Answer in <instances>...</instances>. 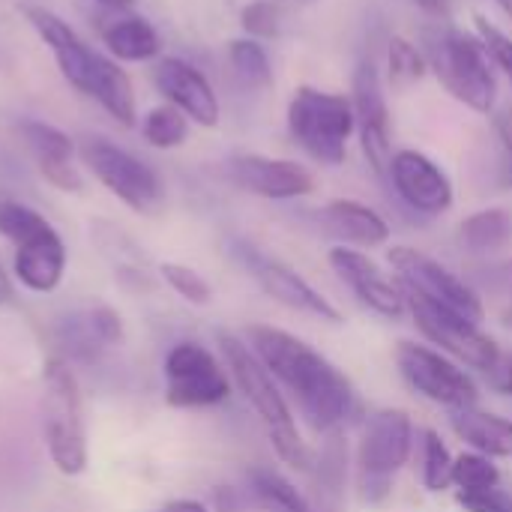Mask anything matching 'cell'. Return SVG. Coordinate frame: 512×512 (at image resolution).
Listing matches in <instances>:
<instances>
[{
	"mask_svg": "<svg viewBox=\"0 0 512 512\" xmlns=\"http://www.w3.org/2000/svg\"><path fill=\"white\" fill-rule=\"evenodd\" d=\"M153 84L168 105L183 111L192 123L213 129L219 123V96L207 75L183 57H162L153 69Z\"/></svg>",
	"mask_w": 512,
	"mask_h": 512,
	"instance_id": "17",
	"label": "cell"
},
{
	"mask_svg": "<svg viewBox=\"0 0 512 512\" xmlns=\"http://www.w3.org/2000/svg\"><path fill=\"white\" fill-rule=\"evenodd\" d=\"M228 177L261 198L270 201H294L315 192V177L309 168L291 159H270L261 153H240L228 162Z\"/></svg>",
	"mask_w": 512,
	"mask_h": 512,
	"instance_id": "16",
	"label": "cell"
},
{
	"mask_svg": "<svg viewBox=\"0 0 512 512\" xmlns=\"http://www.w3.org/2000/svg\"><path fill=\"white\" fill-rule=\"evenodd\" d=\"M57 342L66 348L69 357L84 360V363L96 360V357L108 348V345L102 342V336L96 333V327H93L90 309H87V312H72V315H66V318L57 324Z\"/></svg>",
	"mask_w": 512,
	"mask_h": 512,
	"instance_id": "30",
	"label": "cell"
},
{
	"mask_svg": "<svg viewBox=\"0 0 512 512\" xmlns=\"http://www.w3.org/2000/svg\"><path fill=\"white\" fill-rule=\"evenodd\" d=\"M21 138L30 147L39 171L54 168V165H72L75 144L63 129H57L51 123H42V120H24L21 123Z\"/></svg>",
	"mask_w": 512,
	"mask_h": 512,
	"instance_id": "27",
	"label": "cell"
},
{
	"mask_svg": "<svg viewBox=\"0 0 512 512\" xmlns=\"http://www.w3.org/2000/svg\"><path fill=\"white\" fill-rule=\"evenodd\" d=\"M141 135L156 150H174V147L186 144V138H189V117L168 102L156 105L147 111V117L141 123Z\"/></svg>",
	"mask_w": 512,
	"mask_h": 512,
	"instance_id": "29",
	"label": "cell"
},
{
	"mask_svg": "<svg viewBox=\"0 0 512 512\" xmlns=\"http://www.w3.org/2000/svg\"><path fill=\"white\" fill-rule=\"evenodd\" d=\"M450 426L474 453H483L489 459H512V420L507 417L465 408L453 411Z\"/></svg>",
	"mask_w": 512,
	"mask_h": 512,
	"instance_id": "21",
	"label": "cell"
},
{
	"mask_svg": "<svg viewBox=\"0 0 512 512\" xmlns=\"http://www.w3.org/2000/svg\"><path fill=\"white\" fill-rule=\"evenodd\" d=\"M333 273L357 294L360 303H366L372 312L384 315V318H399L408 306H405V294H402V285L399 279L390 282L384 276V270L369 258L363 255L360 249H351V246H336L330 249L327 255Z\"/></svg>",
	"mask_w": 512,
	"mask_h": 512,
	"instance_id": "18",
	"label": "cell"
},
{
	"mask_svg": "<svg viewBox=\"0 0 512 512\" xmlns=\"http://www.w3.org/2000/svg\"><path fill=\"white\" fill-rule=\"evenodd\" d=\"M453 462L456 456L450 453L444 438L429 429L423 435V486L435 495L447 492L453 486Z\"/></svg>",
	"mask_w": 512,
	"mask_h": 512,
	"instance_id": "31",
	"label": "cell"
},
{
	"mask_svg": "<svg viewBox=\"0 0 512 512\" xmlns=\"http://www.w3.org/2000/svg\"><path fill=\"white\" fill-rule=\"evenodd\" d=\"M492 378H495V387H498L501 393L512 396V354L504 363H498V369L492 372Z\"/></svg>",
	"mask_w": 512,
	"mask_h": 512,
	"instance_id": "41",
	"label": "cell"
},
{
	"mask_svg": "<svg viewBox=\"0 0 512 512\" xmlns=\"http://www.w3.org/2000/svg\"><path fill=\"white\" fill-rule=\"evenodd\" d=\"M474 21H477V36H480V42L486 45L492 63L504 69V75L510 78L512 87V39L504 30H498L495 24H489V18H483V15H477Z\"/></svg>",
	"mask_w": 512,
	"mask_h": 512,
	"instance_id": "37",
	"label": "cell"
},
{
	"mask_svg": "<svg viewBox=\"0 0 512 512\" xmlns=\"http://www.w3.org/2000/svg\"><path fill=\"white\" fill-rule=\"evenodd\" d=\"M387 261L396 267L402 285H408L417 294H423L426 300L468 318L471 324H483L486 306H483L480 294L468 282H462L453 270H447L441 261L429 258L426 252L411 249V246H393L387 252Z\"/></svg>",
	"mask_w": 512,
	"mask_h": 512,
	"instance_id": "9",
	"label": "cell"
},
{
	"mask_svg": "<svg viewBox=\"0 0 512 512\" xmlns=\"http://www.w3.org/2000/svg\"><path fill=\"white\" fill-rule=\"evenodd\" d=\"M459 240L474 255H492L512 240V213L504 207H489L471 213L459 225Z\"/></svg>",
	"mask_w": 512,
	"mask_h": 512,
	"instance_id": "25",
	"label": "cell"
},
{
	"mask_svg": "<svg viewBox=\"0 0 512 512\" xmlns=\"http://www.w3.org/2000/svg\"><path fill=\"white\" fill-rule=\"evenodd\" d=\"M159 512H210L201 501H192V498H180V501H168Z\"/></svg>",
	"mask_w": 512,
	"mask_h": 512,
	"instance_id": "43",
	"label": "cell"
},
{
	"mask_svg": "<svg viewBox=\"0 0 512 512\" xmlns=\"http://www.w3.org/2000/svg\"><path fill=\"white\" fill-rule=\"evenodd\" d=\"M81 159L84 165L93 171V177L111 192L117 195L129 210L135 213H156L165 192H162V180L159 174L138 156H132L129 150L111 144L108 138H84L81 144Z\"/></svg>",
	"mask_w": 512,
	"mask_h": 512,
	"instance_id": "8",
	"label": "cell"
},
{
	"mask_svg": "<svg viewBox=\"0 0 512 512\" xmlns=\"http://www.w3.org/2000/svg\"><path fill=\"white\" fill-rule=\"evenodd\" d=\"M387 69H390V81L405 87V84H414L426 75L429 63L423 57V51L405 39V36H393L387 42Z\"/></svg>",
	"mask_w": 512,
	"mask_h": 512,
	"instance_id": "33",
	"label": "cell"
},
{
	"mask_svg": "<svg viewBox=\"0 0 512 512\" xmlns=\"http://www.w3.org/2000/svg\"><path fill=\"white\" fill-rule=\"evenodd\" d=\"M315 498L309 501L312 512H342L345 483H348V447L342 435H330L312 471Z\"/></svg>",
	"mask_w": 512,
	"mask_h": 512,
	"instance_id": "22",
	"label": "cell"
},
{
	"mask_svg": "<svg viewBox=\"0 0 512 512\" xmlns=\"http://www.w3.org/2000/svg\"><path fill=\"white\" fill-rule=\"evenodd\" d=\"M234 252L240 255V261L246 264V270L255 276V282L261 285V291L267 297H273L276 303H282V306H288L294 312L321 318L327 324H342V312L321 291H315L300 273H294L288 264L273 261V258L261 255L255 246H246V243H237Z\"/></svg>",
	"mask_w": 512,
	"mask_h": 512,
	"instance_id": "14",
	"label": "cell"
},
{
	"mask_svg": "<svg viewBox=\"0 0 512 512\" xmlns=\"http://www.w3.org/2000/svg\"><path fill=\"white\" fill-rule=\"evenodd\" d=\"M270 444H273L276 456H279L288 468H294V471H300V474H309V477H312L318 456H315V453H312V447L300 438L297 426L282 429V432H270Z\"/></svg>",
	"mask_w": 512,
	"mask_h": 512,
	"instance_id": "36",
	"label": "cell"
},
{
	"mask_svg": "<svg viewBox=\"0 0 512 512\" xmlns=\"http://www.w3.org/2000/svg\"><path fill=\"white\" fill-rule=\"evenodd\" d=\"M402 294H405V306H408L414 324L420 327V333L432 345H438L444 354L456 357L468 369L489 372V375L498 369V363H501L498 342L492 336H486L480 330V324H471L468 318H462V315H456V312L426 300L423 294H417L408 285H402Z\"/></svg>",
	"mask_w": 512,
	"mask_h": 512,
	"instance_id": "7",
	"label": "cell"
},
{
	"mask_svg": "<svg viewBox=\"0 0 512 512\" xmlns=\"http://www.w3.org/2000/svg\"><path fill=\"white\" fill-rule=\"evenodd\" d=\"M501 471L498 465L483 453H462L453 462V486L459 492H489L498 489Z\"/></svg>",
	"mask_w": 512,
	"mask_h": 512,
	"instance_id": "32",
	"label": "cell"
},
{
	"mask_svg": "<svg viewBox=\"0 0 512 512\" xmlns=\"http://www.w3.org/2000/svg\"><path fill=\"white\" fill-rule=\"evenodd\" d=\"M105 48L123 60V63H144V60H153L162 48L159 42V33L156 27L141 18V15H126V18H114L108 24H102L99 30Z\"/></svg>",
	"mask_w": 512,
	"mask_h": 512,
	"instance_id": "23",
	"label": "cell"
},
{
	"mask_svg": "<svg viewBox=\"0 0 512 512\" xmlns=\"http://www.w3.org/2000/svg\"><path fill=\"white\" fill-rule=\"evenodd\" d=\"M219 348L225 357V366L237 384V390L243 393V399L255 408V414L264 420L267 435L270 432H282L294 426L291 408L282 396V390L276 387V378L267 372V366L255 357V351L240 342L231 333H219Z\"/></svg>",
	"mask_w": 512,
	"mask_h": 512,
	"instance_id": "12",
	"label": "cell"
},
{
	"mask_svg": "<svg viewBox=\"0 0 512 512\" xmlns=\"http://www.w3.org/2000/svg\"><path fill=\"white\" fill-rule=\"evenodd\" d=\"M396 366L402 378L429 402L465 411L477 405V384L465 369H459L450 357L429 345L417 342H399L396 348Z\"/></svg>",
	"mask_w": 512,
	"mask_h": 512,
	"instance_id": "10",
	"label": "cell"
},
{
	"mask_svg": "<svg viewBox=\"0 0 512 512\" xmlns=\"http://www.w3.org/2000/svg\"><path fill=\"white\" fill-rule=\"evenodd\" d=\"M12 297H15V288H12V282H9V276H6V270L0 264V306H6Z\"/></svg>",
	"mask_w": 512,
	"mask_h": 512,
	"instance_id": "45",
	"label": "cell"
},
{
	"mask_svg": "<svg viewBox=\"0 0 512 512\" xmlns=\"http://www.w3.org/2000/svg\"><path fill=\"white\" fill-rule=\"evenodd\" d=\"M159 273H162V279L171 285V291H177L186 303H192V306H207V303L213 300V288H210V282H207L198 270H192V267H186V264L165 261V264L159 267Z\"/></svg>",
	"mask_w": 512,
	"mask_h": 512,
	"instance_id": "34",
	"label": "cell"
},
{
	"mask_svg": "<svg viewBox=\"0 0 512 512\" xmlns=\"http://www.w3.org/2000/svg\"><path fill=\"white\" fill-rule=\"evenodd\" d=\"M84 96L96 99L120 126H135V93H132V81L105 54L96 57V69L90 75V84H87V93Z\"/></svg>",
	"mask_w": 512,
	"mask_h": 512,
	"instance_id": "24",
	"label": "cell"
},
{
	"mask_svg": "<svg viewBox=\"0 0 512 512\" xmlns=\"http://www.w3.org/2000/svg\"><path fill=\"white\" fill-rule=\"evenodd\" d=\"M0 234L15 246V276L33 294H51L66 273V246L51 222L21 201H0Z\"/></svg>",
	"mask_w": 512,
	"mask_h": 512,
	"instance_id": "4",
	"label": "cell"
},
{
	"mask_svg": "<svg viewBox=\"0 0 512 512\" xmlns=\"http://www.w3.org/2000/svg\"><path fill=\"white\" fill-rule=\"evenodd\" d=\"M420 39L423 57L438 75V81L447 87V93L477 114H492L498 99V81L492 57L480 36H471L447 21H435L423 27Z\"/></svg>",
	"mask_w": 512,
	"mask_h": 512,
	"instance_id": "2",
	"label": "cell"
},
{
	"mask_svg": "<svg viewBox=\"0 0 512 512\" xmlns=\"http://www.w3.org/2000/svg\"><path fill=\"white\" fill-rule=\"evenodd\" d=\"M357 129L354 105L342 93L318 87H297L288 102V132L294 144L321 165H342L348 156V138Z\"/></svg>",
	"mask_w": 512,
	"mask_h": 512,
	"instance_id": "5",
	"label": "cell"
},
{
	"mask_svg": "<svg viewBox=\"0 0 512 512\" xmlns=\"http://www.w3.org/2000/svg\"><path fill=\"white\" fill-rule=\"evenodd\" d=\"M42 432L54 468L66 477L87 471V429L75 372L66 360L51 357L42 372Z\"/></svg>",
	"mask_w": 512,
	"mask_h": 512,
	"instance_id": "3",
	"label": "cell"
},
{
	"mask_svg": "<svg viewBox=\"0 0 512 512\" xmlns=\"http://www.w3.org/2000/svg\"><path fill=\"white\" fill-rule=\"evenodd\" d=\"M495 3H498V6H501V9H504V12L512 18V0H495Z\"/></svg>",
	"mask_w": 512,
	"mask_h": 512,
	"instance_id": "47",
	"label": "cell"
},
{
	"mask_svg": "<svg viewBox=\"0 0 512 512\" xmlns=\"http://www.w3.org/2000/svg\"><path fill=\"white\" fill-rule=\"evenodd\" d=\"M249 495L264 512H312L297 486L273 468L249 471Z\"/></svg>",
	"mask_w": 512,
	"mask_h": 512,
	"instance_id": "26",
	"label": "cell"
},
{
	"mask_svg": "<svg viewBox=\"0 0 512 512\" xmlns=\"http://www.w3.org/2000/svg\"><path fill=\"white\" fill-rule=\"evenodd\" d=\"M24 15L27 21L33 24V30L39 33V39L51 48L57 66H60V75L81 93H87V84H90V75L96 69V57L99 51L87 48L81 42V36L60 18L54 15L51 9L45 6H24Z\"/></svg>",
	"mask_w": 512,
	"mask_h": 512,
	"instance_id": "19",
	"label": "cell"
},
{
	"mask_svg": "<svg viewBox=\"0 0 512 512\" xmlns=\"http://www.w3.org/2000/svg\"><path fill=\"white\" fill-rule=\"evenodd\" d=\"M90 318H93V327H96V333L102 336V342H105L108 348L123 342V321H120L117 309L99 303V306L90 309Z\"/></svg>",
	"mask_w": 512,
	"mask_h": 512,
	"instance_id": "40",
	"label": "cell"
},
{
	"mask_svg": "<svg viewBox=\"0 0 512 512\" xmlns=\"http://www.w3.org/2000/svg\"><path fill=\"white\" fill-rule=\"evenodd\" d=\"M213 501H216V510H219V512H237V510H240V498H237V492H234V489H228V486L216 489Z\"/></svg>",
	"mask_w": 512,
	"mask_h": 512,
	"instance_id": "42",
	"label": "cell"
},
{
	"mask_svg": "<svg viewBox=\"0 0 512 512\" xmlns=\"http://www.w3.org/2000/svg\"><path fill=\"white\" fill-rule=\"evenodd\" d=\"M495 135H498V147H501L498 183L504 189H512V108L498 111V117H495Z\"/></svg>",
	"mask_w": 512,
	"mask_h": 512,
	"instance_id": "38",
	"label": "cell"
},
{
	"mask_svg": "<svg viewBox=\"0 0 512 512\" xmlns=\"http://www.w3.org/2000/svg\"><path fill=\"white\" fill-rule=\"evenodd\" d=\"M96 3H102L108 9H129L132 6V0H96Z\"/></svg>",
	"mask_w": 512,
	"mask_h": 512,
	"instance_id": "46",
	"label": "cell"
},
{
	"mask_svg": "<svg viewBox=\"0 0 512 512\" xmlns=\"http://www.w3.org/2000/svg\"><path fill=\"white\" fill-rule=\"evenodd\" d=\"M456 501L468 512H512V495L501 489L489 492H456Z\"/></svg>",
	"mask_w": 512,
	"mask_h": 512,
	"instance_id": "39",
	"label": "cell"
},
{
	"mask_svg": "<svg viewBox=\"0 0 512 512\" xmlns=\"http://www.w3.org/2000/svg\"><path fill=\"white\" fill-rule=\"evenodd\" d=\"M228 60H231V69L234 75L252 87V90H267L273 84V66H270V57L264 51V45L258 39H234L228 45Z\"/></svg>",
	"mask_w": 512,
	"mask_h": 512,
	"instance_id": "28",
	"label": "cell"
},
{
	"mask_svg": "<svg viewBox=\"0 0 512 512\" xmlns=\"http://www.w3.org/2000/svg\"><path fill=\"white\" fill-rule=\"evenodd\" d=\"M246 339L267 372L294 393L300 414L312 432L327 435L351 414V381L324 354L309 348L294 333L270 324H252L246 330Z\"/></svg>",
	"mask_w": 512,
	"mask_h": 512,
	"instance_id": "1",
	"label": "cell"
},
{
	"mask_svg": "<svg viewBox=\"0 0 512 512\" xmlns=\"http://www.w3.org/2000/svg\"><path fill=\"white\" fill-rule=\"evenodd\" d=\"M231 396L219 360L198 342H177L165 357V399L171 408H210Z\"/></svg>",
	"mask_w": 512,
	"mask_h": 512,
	"instance_id": "11",
	"label": "cell"
},
{
	"mask_svg": "<svg viewBox=\"0 0 512 512\" xmlns=\"http://www.w3.org/2000/svg\"><path fill=\"white\" fill-rule=\"evenodd\" d=\"M414 450V426L402 408L375 411L357 444V471L366 501H384L390 495L393 477L408 465Z\"/></svg>",
	"mask_w": 512,
	"mask_h": 512,
	"instance_id": "6",
	"label": "cell"
},
{
	"mask_svg": "<svg viewBox=\"0 0 512 512\" xmlns=\"http://www.w3.org/2000/svg\"><path fill=\"white\" fill-rule=\"evenodd\" d=\"M420 9H426L429 15H441V18H447L450 15V0H414Z\"/></svg>",
	"mask_w": 512,
	"mask_h": 512,
	"instance_id": "44",
	"label": "cell"
},
{
	"mask_svg": "<svg viewBox=\"0 0 512 512\" xmlns=\"http://www.w3.org/2000/svg\"><path fill=\"white\" fill-rule=\"evenodd\" d=\"M240 27L249 39H276L282 33V9L273 0H252L240 12Z\"/></svg>",
	"mask_w": 512,
	"mask_h": 512,
	"instance_id": "35",
	"label": "cell"
},
{
	"mask_svg": "<svg viewBox=\"0 0 512 512\" xmlns=\"http://www.w3.org/2000/svg\"><path fill=\"white\" fill-rule=\"evenodd\" d=\"M321 222L327 234L342 240V246H360V249H375L390 240V225L387 219L354 201V198H336L321 210Z\"/></svg>",
	"mask_w": 512,
	"mask_h": 512,
	"instance_id": "20",
	"label": "cell"
},
{
	"mask_svg": "<svg viewBox=\"0 0 512 512\" xmlns=\"http://www.w3.org/2000/svg\"><path fill=\"white\" fill-rule=\"evenodd\" d=\"M297 3H315V0H297Z\"/></svg>",
	"mask_w": 512,
	"mask_h": 512,
	"instance_id": "48",
	"label": "cell"
},
{
	"mask_svg": "<svg viewBox=\"0 0 512 512\" xmlns=\"http://www.w3.org/2000/svg\"><path fill=\"white\" fill-rule=\"evenodd\" d=\"M351 105L357 117L360 147L366 162L375 174L387 177L393 162V144H390V108L387 93L378 75V66L372 60H360L351 78Z\"/></svg>",
	"mask_w": 512,
	"mask_h": 512,
	"instance_id": "13",
	"label": "cell"
},
{
	"mask_svg": "<svg viewBox=\"0 0 512 512\" xmlns=\"http://www.w3.org/2000/svg\"><path fill=\"white\" fill-rule=\"evenodd\" d=\"M396 195L423 216H441L453 207V180L447 171L420 150H399L393 153L387 171Z\"/></svg>",
	"mask_w": 512,
	"mask_h": 512,
	"instance_id": "15",
	"label": "cell"
}]
</instances>
